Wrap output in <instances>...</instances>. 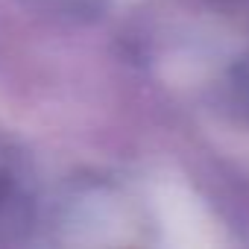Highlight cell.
I'll list each match as a JSON object with an SVG mask.
<instances>
[{"label":"cell","instance_id":"cell-2","mask_svg":"<svg viewBox=\"0 0 249 249\" xmlns=\"http://www.w3.org/2000/svg\"><path fill=\"white\" fill-rule=\"evenodd\" d=\"M33 3H38L50 12H62V15H88L103 0H33Z\"/></svg>","mask_w":249,"mask_h":249},{"label":"cell","instance_id":"cell-3","mask_svg":"<svg viewBox=\"0 0 249 249\" xmlns=\"http://www.w3.org/2000/svg\"><path fill=\"white\" fill-rule=\"evenodd\" d=\"M12 176H9V170H3L0 167V211H3V205L12 199Z\"/></svg>","mask_w":249,"mask_h":249},{"label":"cell","instance_id":"cell-1","mask_svg":"<svg viewBox=\"0 0 249 249\" xmlns=\"http://www.w3.org/2000/svg\"><path fill=\"white\" fill-rule=\"evenodd\" d=\"M229 91H231V103H234V108H237L243 117H249V53L231 68Z\"/></svg>","mask_w":249,"mask_h":249}]
</instances>
